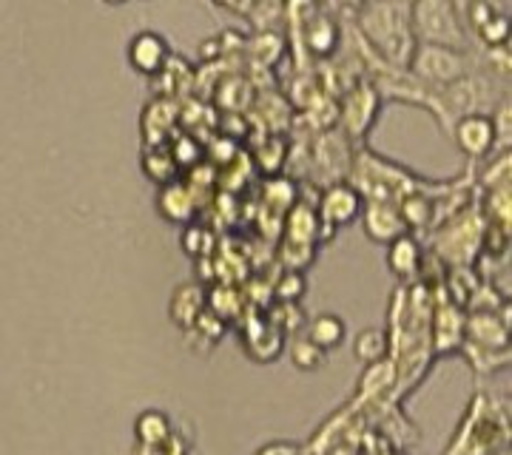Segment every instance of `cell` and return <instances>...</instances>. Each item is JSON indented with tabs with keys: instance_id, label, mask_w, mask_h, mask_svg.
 I'll return each mask as SVG.
<instances>
[{
	"instance_id": "obj_1",
	"label": "cell",
	"mask_w": 512,
	"mask_h": 455,
	"mask_svg": "<svg viewBox=\"0 0 512 455\" xmlns=\"http://www.w3.org/2000/svg\"><path fill=\"white\" fill-rule=\"evenodd\" d=\"M353 12L359 37L365 40L376 60L382 66L407 72L419 46L410 23V3H362Z\"/></svg>"
},
{
	"instance_id": "obj_2",
	"label": "cell",
	"mask_w": 512,
	"mask_h": 455,
	"mask_svg": "<svg viewBox=\"0 0 512 455\" xmlns=\"http://www.w3.org/2000/svg\"><path fill=\"white\" fill-rule=\"evenodd\" d=\"M484 225H487V219L481 214V208L464 205L461 211L450 214V219L439 228V234L433 239V254L439 256L447 268L473 265V259L481 251Z\"/></svg>"
},
{
	"instance_id": "obj_3",
	"label": "cell",
	"mask_w": 512,
	"mask_h": 455,
	"mask_svg": "<svg viewBox=\"0 0 512 455\" xmlns=\"http://www.w3.org/2000/svg\"><path fill=\"white\" fill-rule=\"evenodd\" d=\"M410 23H413V35L419 43L447 46V49H470V35L461 23L458 6L450 0L410 3Z\"/></svg>"
},
{
	"instance_id": "obj_4",
	"label": "cell",
	"mask_w": 512,
	"mask_h": 455,
	"mask_svg": "<svg viewBox=\"0 0 512 455\" xmlns=\"http://www.w3.org/2000/svg\"><path fill=\"white\" fill-rule=\"evenodd\" d=\"M476 69L478 60L473 57L470 49H447V46H427V43H419L407 72L413 74L421 86H427L430 91H439L453 86L461 77H467V74L476 72Z\"/></svg>"
},
{
	"instance_id": "obj_5",
	"label": "cell",
	"mask_w": 512,
	"mask_h": 455,
	"mask_svg": "<svg viewBox=\"0 0 512 455\" xmlns=\"http://www.w3.org/2000/svg\"><path fill=\"white\" fill-rule=\"evenodd\" d=\"M487 396H478L470 401V410L458 427V436L453 447H447L444 455H495L498 441H507V421H498V413H490L493 407L484 410Z\"/></svg>"
},
{
	"instance_id": "obj_6",
	"label": "cell",
	"mask_w": 512,
	"mask_h": 455,
	"mask_svg": "<svg viewBox=\"0 0 512 455\" xmlns=\"http://www.w3.org/2000/svg\"><path fill=\"white\" fill-rule=\"evenodd\" d=\"M356 148L342 128H325L311 146V174L319 180V188L330 182H342L350 177Z\"/></svg>"
},
{
	"instance_id": "obj_7",
	"label": "cell",
	"mask_w": 512,
	"mask_h": 455,
	"mask_svg": "<svg viewBox=\"0 0 512 455\" xmlns=\"http://www.w3.org/2000/svg\"><path fill=\"white\" fill-rule=\"evenodd\" d=\"M382 94L376 91L373 80H356L348 89V94L342 97V103L336 106V120L339 128L348 134L350 140H365L367 131L373 128V123L379 120V111H382Z\"/></svg>"
},
{
	"instance_id": "obj_8",
	"label": "cell",
	"mask_w": 512,
	"mask_h": 455,
	"mask_svg": "<svg viewBox=\"0 0 512 455\" xmlns=\"http://www.w3.org/2000/svg\"><path fill=\"white\" fill-rule=\"evenodd\" d=\"M362 208H365V197L356 191V185L350 180L325 185L319 194V205H316L319 219H322V239L319 242H328L333 231L356 222L362 217Z\"/></svg>"
},
{
	"instance_id": "obj_9",
	"label": "cell",
	"mask_w": 512,
	"mask_h": 455,
	"mask_svg": "<svg viewBox=\"0 0 512 455\" xmlns=\"http://www.w3.org/2000/svg\"><path fill=\"white\" fill-rule=\"evenodd\" d=\"M453 140L461 148V154L467 160H487L493 151H498V137H495V126L490 114H467L458 117L453 123Z\"/></svg>"
},
{
	"instance_id": "obj_10",
	"label": "cell",
	"mask_w": 512,
	"mask_h": 455,
	"mask_svg": "<svg viewBox=\"0 0 512 455\" xmlns=\"http://www.w3.org/2000/svg\"><path fill=\"white\" fill-rule=\"evenodd\" d=\"M126 57L128 66H131L134 72L154 80L157 74L163 72L165 63H168L171 46H168V40H165L160 32H154V29H140V32H134L131 40H128Z\"/></svg>"
},
{
	"instance_id": "obj_11",
	"label": "cell",
	"mask_w": 512,
	"mask_h": 455,
	"mask_svg": "<svg viewBox=\"0 0 512 455\" xmlns=\"http://www.w3.org/2000/svg\"><path fill=\"white\" fill-rule=\"evenodd\" d=\"M359 219H362V228H365L367 237L373 239V242H379V245H390L393 239L410 234V228H407V222H404L396 202L367 200Z\"/></svg>"
},
{
	"instance_id": "obj_12",
	"label": "cell",
	"mask_w": 512,
	"mask_h": 455,
	"mask_svg": "<svg viewBox=\"0 0 512 455\" xmlns=\"http://www.w3.org/2000/svg\"><path fill=\"white\" fill-rule=\"evenodd\" d=\"M157 214L168 222V225H188L197 217V197L194 188L185 180L168 182L157 188V200H154Z\"/></svg>"
},
{
	"instance_id": "obj_13",
	"label": "cell",
	"mask_w": 512,
	"mask_h": 455,
	"mask_svg": "<svg viewBox=\"0 0 512 455\" xmlns=\"http://www.w3.org/2000/svg\"><path fill=\"white\" fill-rule=\"evenodd\" d=\"M205 308H208V285L183 282V285L174 288L171 299H168V319L185 333L200 319V313Z\"/></svg>"
},
{
	"instance_id": "obj_14",
	"label": "cell",
	"mask_w": 512,
	"mask_h": 455,
	"mask_svg": "<svg viewBox=\"0 0 512 455\" xmlns=\"http://www.w3.org/2000/svg\"><path fill=\"white\" fill-rule=\"evenodd\" d=\"M464 342L481 347H510V322L487 310L470 313L464 316Z\"/></svg>"
},
{
	"instance_id": "obj_15",
	"label": "cell",
	"mask_w": 512,
	"mask_h": 455,
	"mask_svg": "<svg viewBox=\"0 0 512 455\" xmlns=\"http://www.w3.org/2000/svg\"><path fill=\"white\" fill-rule=\"evenodd\" d=\"M242 350L259 364L276 362L285 350V336L268 319H256L242 333Z\"/></svg>"
},
{
	"instance_id": "obj_16",
	"label": "cell",
	"mask_w": 512,
	"mask_h": 455,
	"mask_svg": "<svg viewBox=\"0 0 512 455\" xmlns=\"http://www.w3.org/2000/svg\"><path fill=\"white\" fill-rule=\"evenodd\" d=\"M421 259H424V251H421L419 239L413 237V234H404V237L393 239L387 245V268H390V273L396 279H402L404 288L413 279H419Z\"/></svg>"
},
{
	"instance_id": "obj_17",
	"label": "cell",
	"mask_w": 512,
	"mask_h": 455,
	"mask_svg": "<svg viewBox=\"0 0 512 455\" xmlns=\"http://www.w3.org/2000/svg\"><path fill=\"white\" fill-rule=\"evenodd\" d=\"M302 29H305V46L313 57H330L339 49V20L330 18L328 12L311 9Z\"/></svg>"
},
{
	"instance_id": "obj_18",
	"label": "cell",
	"mask_w": 512,
	"mask_h": 455,
	"mask_svg": "<svg viewBox=\"0 0 512 455\" xmlns=\"http://www.w3.org/2000/svg\"><path fill=\"white\" fill-rule=\"evenodd\" d=\"M285 237L288 242H302V245H319L322 239V219L319 211L305 205V202H296L291 211L285 214Z\"/></svg>"
},
{
	"instance_id": "obj_19",
	"label": "cell",
	"mask_w": 512,
	"mask_h": 455,
	"mask_svg": "<svg viewBox=\"0 0 512 455\" xmlns=\"http://www.w3.org/2000/svg\"><path fill=\"white\" fill-rule=\"evenodd\" d=\"M305 336L311 339L313 345L330 353V350L342 347V342L348 339V325H345V319L339 313H316L305 325Z\"/></svg>"
},
{
	"instance_id": "obj_20",
	"label": "cell",
	"mask_w": 512,
	"mask_h": 455,
	"mask_svg": "<svg viewBox=\"0 0 512 455\" xmlns=\"http://www.w3.org/2000/svg\"><path fill=\"white\" fill-rule=\"evenodd\" d=\"M171 433H174V421L160 407H148L134 419V444L163 447Z\"/></svg>"
},
{
	"instance_id": "obj_21",
	"label": "cell",
	"mask_w": 512,
	"mask_h": 455,
	"mask_svg": "<svg viewBox=\"0 0 512 455\" xmlns=\"http://www.w3.org/2000/svg\"><path fill=\"white\" fill-rule=\"evenodd\" d=\"M396 382H399V364L387 356L382 362L365 364V373L359 379V393L356 396H362V401L382 399V393H387Z\"/></svg>"
},
{
	"instance_id": "obj_22",
	"label": "cell",
	"mask_w": 512,
	"mask_h": 455,
	"mask_svg": "<svg viewBox=\"0 0 512 455\" xmlns=\"http://www.w3.org/2000/svg\"><path fill=\"white\" fill-rule=\"evenodd\" d=\"M140 168L148 180L154 182L157 188L168 185V182L180 180V163L174 160L171 148L165 146H146L143 157H140Z\"/></svg>"
},
{
	"instance_id": "obj_23",
	"label": "cell",
	"mask_w": 512,
	"mask_h": 455,
	"mask_svg": "<svg viewBox=\"0 0 512 455\" xmlns=\"http://www.w3.org/2000/svg\"><path fill=\"white\" fill-rule=\"evenodd\" d=\"M288 157H291V154H288V143H285V137H279V134H265V140L251 151L254 165L262 174H268V177H276V174L285 168V160H288Z\"/></svg>"
},
{
	"instance_id": "obj_24",
	"label": "cell",
	"mask_w": 512,
	"mask_h": 455,
	"mask_svg": "<svg viewBox=\"0 0 512 455\" xmlns=\"http://www.w3.org/2000/svg\"><path fill=\"white\" fill-rule=\"evenodd\" d=\"M245 305H248V299L239 296V291L231 282H217V285L208 288V310H211L214 316H220L225 325H228L231 319H237L239 313L245 310Z\"/></svg>"
},
{
	"instance_id": "obj_25",
	"label": "cell",
	"mask_w": 512,
	"mask_h": 455,
	"mask_svg": "<svg viewBox=\"0 0 512 455\" xmlns=\"http://www.w3.org/2000/svg\"><path fill=\"white\" fill-rule=\"evenodd\" d=\"M265 319H268L285 339L302 333L305 325H308V313L302 308V302H274L271 308L265 310Z\"/></svg>"
},
{
	"instance_id": "obj_26",
	"label": "cell",
	"mask_w": 512,
	"mask_h": 455,
	"mask_svg": "<svg viewBox=\"0 0 512 455\" xmlns=\"http://www.w3.org/2000/svg\"><path fill=\"white\" fill-rule=\"evenodd\" d=\"M353 356L362 364L387 359L390 356V333L384 328H365L353 339Z\"/></svg>"
},
{
	"instance_id": "obj_27",
	"label": "cell",
	"mask_w": 512,
	"mask_h": 455,
	"mask_svg": "<svg viewBox=\"0 0 512 455\" xmlns=\"http://www.w3.org/2000/svg\"><path fill=\"white\" fill-rule=\"evenodd\" d=\"M328 362V353L322 350V347H316L305 336V330L302 333H296L291 336V364L296 370H302V373H313V370H322Z\"/></svg>"
},
{
	"instance_id": "obj_28",
	"label": "cell",
	"mask_w": 512,
	"mask_h": 455,
	"mask_svg": "<svg viewBox=\"0 0 512 455\" xmlns=\"http://www.w3.org/2000/svg\"><path fill=\"white\" fill-rule=\"evenodd\" d=\"M461 353L467 356L470 367L478 370V373H495V370H501L504 364L510 362V347H481L464 342Z\"/></svg>"
},
{
	"instance_id": "obj_29",
	"label": "cell",
	"mask_w": 512,
	"mask_h": 455,
	"mask_svg": "<svg viewBox=\"0 0 512 455\" xmlns=\"http://www.w3.org/2000/svg\"><path fill=\"white\" fill-rule=\"evenodd\" d=\"M183 251L191 259H208L211 251H214V245H217V237H214V231L208 228V225H200V222H188L183 228Z\"/></svg>"
},
{
	"instance_id": "obj_30",
	"label": "cell",
	"mask_w": 512,
	"mask_h": 455,
	"mask_svg": "<svg viewBox=\"0 0 512 455\" xmlns=\"http://www.w3.org/2000/svg\"><path fill=\"white\" fill-rule=\"evenodd\" d=\"M316 262V245H302V242H288L282 239L279 245V265L282 271H308Z\"/></svg>"
},
{
	"instance_id": "obj_31",
	"label": "cell",
	"mask_w": 512,
	"mask_h": 455,
	"mask_svg": "<svg viewBox=\"0 0 512 455\" xmlns=\"http://www.w3.org/2000/svg\"><path fill=\"white\" fill-rule=\"evenodd\" d=\"M271 293L274 302H302L308 293V276L302 271H282L276 276Z\"/></svg>"
},
{
	"instance_id": "obj_32",
	"label": "cell",
	"mask_w": 512,
	"mask_h": 455,
	"mask_svg": "<svg viewBox=\"0 0 512 455\" xmlns=\"http://www.w3.org/2000/svg\"><path fill=\"white\" fill-rule=\"evenodd\" d=\"M265 205L271 208H282L285 214L291 211L293 205L299 202V185H293V180H285V177H271L265 180Z\"/></svg>"
},
{
	"instance_id": "obj_33",
	"label": "cell",
	"mask_w": 512,
	"mask_h": 455,
	"mask_svg": "<svg viewBox=\"0 0 512 455\" xmlns=\"http://www.w3.org/2000/svg\"><path fill=\"white\" fill-rule=\"evenodd\" d=\"M478 182L484 191L510 185V151H495V157H487V165L481 168Z\"/></svg>"
},
{
	"instance_id": "obj_34",
	"label": "cell",
	"mask_w": 512,
	"mask_h": 455,
	"mask_svg": "<svg viewBox=\"0 0 512 455\" xmlns=\"http://www.w3.org/2000/svg\"><path fill=\"white\" fill-rule=\"evenodd\" d=\"M185 336H200V342H205V350H211V347H217V342L225 336V322H222L220 316H214L211 310L205 308L200 313V319L185 330Z\"/></svg>"
},
{
	"instance_id": "obj_35",
	"label": "cell",
	"mask_w": 512,
	"mask_h": 455,
	"mask_svg": "<svg viewBox=\"0 0 512 455\" xmlns=\"http://www.w3.org/2000/svg\"><path fill=\"white\" fill-rule=\"evenodd\" d=\"M163 455H197V450H194V441L191 438H185L183 433L174 430L163 444Z\"/></svg>"
},
{
	"instance_id": "obj_36",
	"label": "cell",
	"mask_w": 512,
	"mask_h": 455,
	"mask_svg": "<svg viewBox=\"0 0 512 455\" xmlns=\"http://www.w3.org/2000/svg\"><path fill=\"white\" fill-rule=\"evenodd\" d=\"M256 455H305L299 444H288V441H274L262 450H256Z\"/></svg>"
},
{
	"instance_id": "obj_37",
	"label": "cell",
	"mask_w": 512,
	"mask_h": 455,
	"mask_svg": "<svg viewBox=\"0 0 512 455\" xmlns=\"http://www.w3.org/2000/svg\"><path fill=\"white\" fill-rule=\"evenodd\" d=\"M387 455H402V453H387Z\"/></svg>"
}]
</instances>
